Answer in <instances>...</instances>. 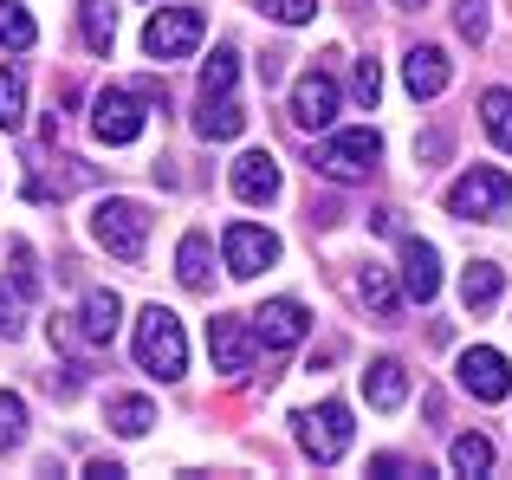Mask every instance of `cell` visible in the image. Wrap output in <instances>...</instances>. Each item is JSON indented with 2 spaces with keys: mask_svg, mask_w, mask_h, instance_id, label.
Here are the masks:
<instances>
[{
  "mask_svg": "<svg viewBox=\"0 0 512 480\" xmlns=\"http://www.w3.org/2000/svg\"><path fill=\"white\" fill-rule=\"evenodd\" d=\"M137 364L150 370L156 383H175L188 370V338H182V318H175L169 305L137 312Z\"/></svg>",
  "mask_w": 512,
  "mask_h": 480,
  "instance_id": "obj_1",
  "label": "cell"
},
{
  "mask_svg": "<svg viewBox=\"0 0 512 480\" xmlns=\"http://www.w3.org/2000/svg\"><path fill=\"white\" fill-rule=\"evenodd\" d=\"M91 234H98V247H111L124 266H137L143 247H150V208L111 195V202H98V215H91Z\"/></svg>",
  "mask_w": 512,
  "mask_h": 480,
  "instance_id": "obj_2",
  "label": "cell"
},
{
  "mask_svg": "<svg viewBox=\"0 0 512 480\" xmlns=\"http://www.w3.org/2000/svg\"><path fill=\"white\" fill-rule=\"evenodd\" d=\"M376 163H383V137H376V130H338V137L312 156V169L331 176V182H363Z\"/></svg>",
  "mask_w": 512,
  "mask_h": 480,
  "instance_id": "obj_3",
  "label": "cell"
},
{
  "mask_svg": "<svg viewBox=\"0 0 512 480\" xmlns=\"http://www.w3.org/2000/svg\"><path fill=\"white\" fill-rule=\"evenodd\" d=\"M201 33H208L201 7H163L150 26H143V52H150L156 65H169V59H188V52L201 46Z\"/></svg>",
  "mask_w": 512,
  "mask_h": 480,
  "instance_id": "obj_4",
  "label": "cell"
},
{
  "mask_svg": "<svg viewBox=\"0 0 512 480\" xmlns=\"http://www.w3.org/2000/svg\"><path fill=\"white\" fill-rule=\"evenodd\" d=\"M506 202H512V182L500 169H467L448 189V215H461V221H493V215H506Z\"/></svg>",
  "mask_w": 512,
  "mask_h": 480,
  "instance_id": "obj_5",
  "label": "cell"
},
{
  "mask_svg": "<svg viewBox=\"0 0 512 480\" xmlns=\"http://www.w3.org/2000/svg\"><path fill=\"white\" fill-rule=\"evenodd\" d=\"M91 130H98V143H137L143 137V91L104 85L98 104H91Z\"/></svg>",
  "mask_w": 512,
  "mask_h": 480,
  "instance_id": "obj_6",
  "label": "cell"
},
{
  "mask_svg": "<svg viewBox=\"0 0 512 480\" xmlns=\"http://www.w3.org/2000/svg\"><path fill=\"white\" fill-rule=\"evenodd\" d=\"M299 448L318 461V468H331V461H344L350 448V409L344 403H318L299 416Z\"/></svg>",
  "mask_w": 512,
  "mask_h": 480,
  "instance_id": "obj_7",
  "label": "cell"
},
{
  "mask_svg": "<svg viewBox=\"0 0 512 480\" xmlns=\"http://www.w3.org/2000/svg\"><path fill=\"white\" fill-rule=\"evenodd\" d=\"M221 253H227V273L234 279H253V273H266V266L279 260V234L253 228V221H234V228L221 234Z\"/></svg>",
  "mask_w": 512,
  "mask_h": 480,
  "instance_id": "obj_8",
  "label": "cell"
},
{
  "mask_svg": "<svg viewBox=\"0 0 512 480\" xmlns=\"http://www.w3.org/2000/svg\"><path fill=\"white\" fill-rule=\"evenodd\" d=\"M292 117H299L305 130H331V117H338V78H331L325 65L299 72V85H292Z\"/></svg>",
  "mask_w": 512,
  "mask_h": 480,
  "instance_id": "obj_9",
  "label": "cell"
},
{
  "mask_svg": "<svg viewBox=\"0 0 512 480\" xmlns=\"http://www.w3.org/2000/svg\"><path fill=\"white\" fill-rule=\"evenodd\" d=\"M305 331H312V318H305L299 299H266L260 312H253V338H260L266 351H292Z\"/></svg>",
  "mask_w": 512,
  "mask_h": 480,
  "instance_id": "obj_10",
  "label": "cell"
},
{
  "mask_svg": "<svg viewBox=\"0 0 512 480\" xmlns=\"http://www.w3.org/2000/svg\"><path fill=\"white\" fill-rule=\"evenodd\" d=\"M461 390L480 396V403H506L512 390V370L500 351H487V344H474V351H461Z\"/></svg>",
  "mask_w": 512,
  "mask_h": 480,
  "instance_id": "obj_11",
  "label": "cell"
},
{
  "mask_svg": "<svg viewBox=\"0 0 512 480\" xmlns=\"http://www.w3.org/2000/svg\"><path fill=\"white\" fill-rule=\"evenodd\" d=\"M208 351H214V370L240 383L253 370V331L240 318H208Z\"/></svg>",
  "mask_w": 512,
  "mask_h": 480,
  "instance_id": "obj_12",
  "label": "cell"
},
{
  "mask_svg": "<svg viewBox=\"0 0 512 480\" xmlns=\"http://www.w3.org/2000/svg\"><path fill=\"white\" fill-rule=\"evenodd\" d=\"M402 286H409V299L415 305H428L441 292V260H435V247L428 240H402Z\"/></svg>",
  "mask_w": 512,
  "mask_h": 480,
  "instance_id": "obj_13",
  "label": "cell"
},
{
  "mask_svg": "<svg viewBox=\"0 0 512 480\" xmlns=\"http://www.w3.org/2000/svg\"><path fill=\"white\" fill-rule=\"evenodd\" d=\"M402 85H409V98H441V91H448V52L415 46L409 59H402Z\"/></svg>",
  "mask_w": 512,
  "mask_h": 480,
  "instance_id": "obj_14",
  "label": "cell"
},
{
  "mask_svg": "<svg viewBox=\"0 0 512 480\" xmlns=\"http://www.w3.org/2000/svg\"><path fill=\"white\" fill-rule=\"evenodd\" d=\"M234 195H240V202H253V208L273 202V195H279V163L266 150H247L234 163Z\"/></svg>",
  "mask_w": 512,
  "mask_h": 480,
  "instance_id": "obj_15",
  "label": "cell"
},
{
  "mask_svg": "<svg viewBox=\"0 0 512 480\" xmlns=\"http://www.w3.org/2000/svg\"><path fill=\"white\" fill-rule=\"evenodd\" d=\"M363 396H370V409H402V396H409V370L396 364V357H376L370 370H363Z\"/></svg>",
  "mask_w": 512,
  "mask_h": 480,
  "instance_id": "obj_16",
  "label": "cell"
},
{
  "mask_svg": "<svg viewBox=\"0 0 512 480\" xmlns=\"http://www.w3.org/2000/svg\"><path fill=\"white\" fill-rule=\"evenodd\" d=\"M117 318H124V299L117 292H85V312H78V338L85 344H111Z\"/></svg>",
  "mask_w": 512,
  "mask_h": 480,
  "instance_id": "obj_17",
  "label": "cell"
},
{
  "mask_svg": "<svg viewBox=\"0 0 512 480\" xmlns=\"http://www.w3.org/2000/svg\"><path fill=\"white\" fill-rule=\"evenodd\" d=\"M240 124H247V111L234 104V91H221V98H201V111H195V130L208 143H227V137H240Z\"/></svg>",
  "mask_w": 512,
  "mask_h": 480,
  "instance_id": "obj_18",
  "label": "cell"
},
{
  "mask_svg": "<svg viewBox=\"0 0 512 480\" xmlns=\"http://www.w3.org/2000/svg\"><path fill=\"white\" fill-rule=\"evenodd\" d=\"M500 286H506L500 266H493V260H474V266L461 273V299H467V312H487V305L500 299Z\"/></svg>",
  "mask_w": 512,
  "mask_h": 480,
  "instance_id": "obj_19",
  "label": "cell"
},
{
  "mask_svg": "<svg viewBox=\"0 0 512 480\" xmlns=\"http://www.w3.org/2000/svg\"><path fill=\"white\" fill-rule=\"evenodd\" d=\"M357 299L370 305L376 318H396V305H402V299H396V279H389V266H376V260L363 266V273H357Z\"/></svg>",
  "mask_w": 512,
  "mask_h": 480,
  "instance_id": "obj_20",
  "label": "cell"
},
{
  "mask_svg": "<svg viewBox=\"0 0 512 480\" xmlns=\"http://www.w3.org/2000/svg\"><path fill=\"white\" fill-rule=\"evenodd\" d=\"M175 273H182V286H188V292H208V279H214V266H208V234H182Z\"/></svg>",
  "mask_w": 512,
  "mask_h": 480,
  "instance_id": "obj_21",
  "label": "cell"
},
{
  "mask_svg": "<svg viewBox=\"0 0 512 480\" xmlns=\"http://www.w3.org/2000/svg\"><path fill=\"white\" fill-rule=\"evenodd\" d=\"M78 26H85V46L91 52H111L117 46V7H111V0H85V7H78Z\"/></svg>",
  "mask_w": 512,
  "mask_h": 480,
  "instance_id": "obj_22",
  "label": "cell"
},
{
  "mask_svg": "<svg viewBox=\"0 0 512 480\" xmlns=\"http://www.w3.org/2000/svg\"><path fill=\"white\" fill-rule=\"evenodd\" d=\"M26 124V78L20 65H0V130H20Z\"/></svg>",
  "mask_w": 512,
  "mask_h": 480,
  "instance_id": "obj_23",
  "label": "cell"
},
{
  "mask_svg": "<svg viewBox=\"0 0 512 480\" xmlns=\"http://www.w3.org/2000/svg\"><path fill=\"white\" fill-rule=\"evenodd\" d=\"M39 39V26H33V13L20 7V0H0V46H13V52H26Z\"/></svg>",
  "mask_w": 512,
  "mask_h": 480,
  "instance_id": "obj_24",
  "label": "cell"
},
{
  "mask_svg": "<svg viewBox=\"0 0 512 480\" xmlns=\"http://www.w3.org/2000/svg\"><path fill=\"white\" fill-rule=\"evenodd\" d=\"M448 455H454L461 474H493V442H487V435H454Z\"/></svg>",
  "mask_w": 512,
  "mask_h": 480,
  "instance_id": "obj_25",
  "label": "cell"
},
{
  "mask_svg": "<svg viewBox=\"0 0 512 480\" xmlns=\"http://www.w3.org/2000/svg\"><path fill=\"white\" fill-rule=\"evenodd\" d=\"M150 422H156V409L143 403V396H117L111 403V429L117 435H150Z\"/></svg>",
  "mask_w": 512,
  "mask_h": 480,
  "instance_id": "obj_26",
  "label": "cell"
},
{
  "mask_svg": "<svg viewBox=\"0 0 512 480\" xmlns=\"http://www.w3.org/2000/svg\"><path fill=\"white\" fill-rule=\"evenodd\" d=\"M480 117H487L493 143H500V150H512V91H487V98H480Z\"/></svg>",
  "mask_w": 512,
  "mask_h": 480,
  "instance_id": "obj_27",
  "label": "cell"
},
{
  "mask_svg": "<svg viewBox=\"0 0 512 480\" xmlns=\"http://www.w3.org/2000/svg\"><path fill=\"white\" fill-rule=\"evenodd\" d=\"M20 331H26V286L0 279V338H20Z\"/></svg>",
  "mask_w": 512,
  "mask_h": 480,
  "instance_id": "obj_28",
  "label": "cell"
},
{
  "mask_svg": "<svg viewBox=\"0 0 512 480\" xmlns=\"http://www.w3.org/2000/svg\"><path fill=\"white\" fill-rule=\"evenodd\" d=\"M20 442H26V403L13 390H0V455L20 448Z\"/></svg>",
  "mask_w": 512,
  "mask_h": 480,
  "instance_id": "obj_29",
  "label": "cell"
},
{
  "mask_svg": "<svg viewBox=\"0 0 512 480\" xmlns=\"http://www.w3.org/2000/svg\"><path fill=\"white\" fill-rule=\"evenodd\" d=\"M234 78H240L234 52H214V59L201 65V98H221V91H234Z\"/></svg>",
  "mask_w": 512,
  "mask_h": 480,
  "instance_id": "obj_30",
  "label": "cell"
},
{
  "mask_svg": "<svg viewBox=\"0 0 512 480\" xmlns=\"http://www.w3.org/2000/svg\"><path fill=\"white\" fill-rule=\"evenodd\" d=\"M487 7H493V0H454V26H461L474 46L487 39V26H493V13H487Z\"/></svg>",
  "mask_w": 512,
  "mask_h": 480,
  "instance_id": "obj_31",
  "label": "cell"
},
{
  "mask_svg": "<svg viewBox=\"0 0 512 480\" xmlns=\"http://www.w3.org/2000/svg\"><path fill=\"white\" fill-rule=\"evenodd\" d=\"M260 13H266V20H279V26H305L318 13V0H260Z\"/></svg>",
  "mask_w": 512,
  "mask_h": 480,
  "instance_id": "obj_32",
  "label": "cell"
},
{
  "mask_svg": "<svg viewBox=\"0 0 512 480\" xmlns=\"http://www.w3.org/2000/svg\"><path fill=\"white\" fill-rule=\"evenodd\" d=\"M350 85H357V98L376 111V98H383V72H376V59H357V78H350Z\"/></svg>",
  "mask_w": 512,
  "mask_h": 480,
  "instance_id": "obj_33",
  "label": "cell"
},
{
  "mask_svg": "<svg viewBox=\"0 0 512 480\" xmlns=\"http://www.w3.org/2000/svg\"><path fill=\"white\" fill-rule=\"evenodd\" d=\"M370 474H376V480H402L409 468H402V455H376V461H370Z\"/></svg>",
  "mask_w": 512,
  "mask_h": 480,
  "instance_id": "obj_34",
  "label": "cell"
},
{
  "mask_svg": "<svg viewBox=\"0 0 512 480\" xmlns=\"http://www.w3.org/2000/svg\"><path fill=\"white\" fill-rule=\"evenodd\" d=\"M396 7H422V0H396Z\"/></svg>",
  "mask_w": 512,
  "mask_h": 480,
  "instance_id": "obj_35",
  "label": "cell"
}]
</instances>
